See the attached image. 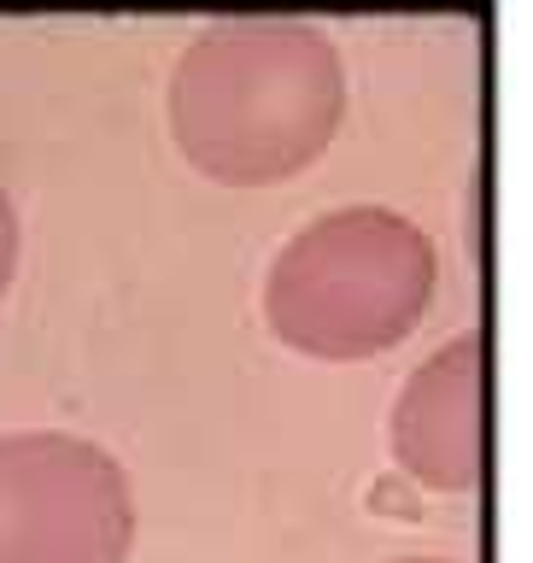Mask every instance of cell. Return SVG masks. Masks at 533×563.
<instances>
[{
  "label": "cell",
  "mask_w": 533,
  "mask_h": 563,
  "mask_svg": "<svg viewBox=\"0 0 533 563\" xmlns=\"http://www.w3.org/2000/svg\"><path fill=\"white\" fill-rule=\"evenodd\" d=\"M434 282V241L404 211L341 206L276 253L264 276V323L306 358H376L422 323Z\"/></svg>",
  "instance_id": "obj_2"
},
{
  "label": "cell",
  "mask_w": 533,
  "mask_h": 563,
  "mask_svg": "<svg viewBox=\"0 0 533 563\" xmlns=\"http://www.w3.org/2000/svg\"><path fill=\"white\" fill-rule=\"evenodd\" d=\"M393 563H452V558H393Z\"/></svg>",
  "instance_id": "obj_6"
},
{
  "label": "cell",
  "mask_w": 533,
  "mask_h": 563,
  "mask_svg": "<svg viewBox=\"0 0 533 563\" xmlns=\"http://www.w3.org/2000/svg\"><path fill=\"white\" fill-rule=\"evenodd\" d=\"M393 457L411 482L434 493H469L487 457V346L457 334L399 387Z\"/></svg>",
  "instance_id": "obj_4"
},
{
  "label": "cell",
  "mask_w": 533,
  "mask_h": 563,
  "mask_svg": "<svg viewBox=\"0 0 533 563\" xmlns=\"http://www.w3.org/2000/svg\"><path fill=\"white\" fill-rule=\"evenodd\" d=\"M12 271H18V211H12V194L0 188V299L12 288Z\"/></svg>",
  "instance_id": "obj_5"
},
{
  "label": "cell",
  "mask_w": 533,
  "mask_h": 563,
  "mask_svg": "<svg viewBox=\"0 0 533 563\" xmlns=\"http://www.w3.org/2000/svg\"><path fill=\"white\" fill-rule=\"evenodd\" d=\"M346 106L341 53L317 24L229 12L182 47L170 70V130L211 183H276L329 147Z\"/></svg>",
  "instance_id": "obj_1"
},
{
  "label": "cell",
  "mask_w": 533,
  "mask_h": 563,
  "mask_svg": "<svg viewBox=\"0 0 533 563\" xmlns=\"http://www.w3.org/2000/svg\"><path fill=\"white\" fill-rule=\"evenodd\" d=\"M135 540L130 475L70 429L0 434V563H123Z\"/></svg>",
  "instance_id": "obj_3"
}]
</instances>
